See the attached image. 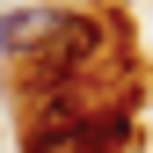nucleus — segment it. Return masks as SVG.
Here are the masks:
<instances>
[{"instance_id":"obj_2","label":"nucleus","mask_w":153,"mask_h":153,"mask_svg":"<svg viewBox=\"0 0 153 153\" xmlns=\"http://www.w3.org/2000/svg\"><path fill=\"white\" fill-rule=\"evenodd\" d=\"M95 51H102V22H95V15H59V29H51V44H44V73H73V66H88Z\"/></svg>"},{"instance_id":"obj_3","label":"nucleus","mask_w":153,"mask_h":153,"mask_svg":"<svg viewBox=\"0 0 153 153\" xmlns=\"http://www.w3.org/2000/svg\"><path fill=\"white\" fill-rule=\"evenodd\" d=\"M51 29H59V15L51 7H15V15H0V51H36V44H51Z\"/></svg>"},{"instance_id":"obj_1","label":"nucleus","mask_w":153,"mask_h":153,"mask_svg":"<svg viewBox=\"0 0 153 153\" xmlns=\"http://www.w3.org/2000/svg\"><path fill=\"white\" fill-rule=\"evenodd\" d=\"M102 139H117V124H102V117H73L66 102L51 109V117L29 124V153H102Z\"/></svg>"}]
</instances>
